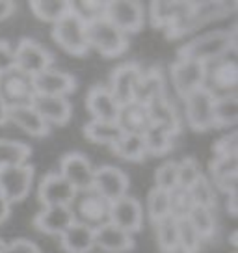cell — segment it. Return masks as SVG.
Listing matches in <instances>:
<instances>
[{
	"mask_svg": "<svg viewBox=\"0 0 238 253\" xmlns=\"http://www.w3.org/2000/svg\"><path fill=\"white\" fill-rule=\"evenodd\" d=\"M15 8H17L15 2H11V0H0V21H4V19L13 15Z\"/></svg>",
	"mask_w": 238,
	"mask_h": 253,
	"instance_id": "cell-48",
	"label": "cell"
},
{
	"mask_svg": "<svg viewBox=\"0 0 238 253\" xmlns=\"http://www.w3.org/2000/svg\"><path fill=\"white\" fill-rule=\"evenodd\" d=\"M194 201V207H205V209H212L216 207V194L212 182L206 179L205 175H201L198 181L188 188Z\"/></svg>",
	"mask_w": 238,
	"mask_h": 253,
	"instance_id": "cell-41",
	"label": "cell"
},
{
	"mask_svg": "<svg viewBox=\"0 0 238 253\" xmlns=\"http://www.w3.org/2000/svg\"><path fill=\"white\" fill-rule=\"evenodd\" d=\"M32 155V147L19 140H2L0 138V169L9 166H23L28 164Z\"/></svg>",
	"mask_w": 238,
	"mask_h": 253,
	"instance_id": "cell-31",
	"label": "cell"
},
{
	"mask_svg": "<svg viewBox=\"0 0 238 253\" xmlns=\"http://www.w3.org/2000/svg\"><path fill=\"white\" fill-rule=\"evenodd\" d=\"M52 38L71 56H86L89 45L86 40V24L73 15L71 11L52 24Z\"/></svg>",
	"mask_w": 238,
	"mask_h": 253,
	"instance_id": "cell-7",
	"label": "cell"
},
{
	"mask_svg": "<svg viewBox=\"0 0 238 253\" xmlns=\"http://www.w3.org/2000/svg\"><path fill=\"white\" fill-rule=\"evenodd\" d=\"M167 97L166 91V77L160 67H151L147 73H142V77L138 80L134 87L132 101L143 106H149L151 103Z\"/></svg>",
	"mask_w": 238,
	"mask_h": 253,
	"instance_id": "cell-21",
	"label": "cell"
},
{
	"mask_svg": "<svg viewBox=\"0 0 238 253\" xmlns=\"http://www.w3.org/2000/svg\"><path fill=\"white\" fill-rule=\"evenodd\" d=\"M32 106L48 125H67L73 116L71 101L67 97H45L36 95Z\"/></svg>",
	"mask_w": 238,
	"mask_h": 253,
	"instance_id": "cell-23",
	"label": "cell"
},
{
	"mask_svg": "<svg viewBox=\"0 0 238 253\" xmlns=\"http://www.w3.org/2000/svg\"><path fill=\"white\" fill-rule=\"evenodd\" d=\"M238 47L237 23L231 30H212L184 43L177 50V60L198 62L201 65L220 60L227 54H235Z\"/></svg>",
	"mask_w": 238,
	"mask_h": 253,
	"instance_id": "cell-1",
	"label": "cell"
},
{
	"mask_svg": "<svg viewBox=\"0 0 238 253\" xmlns=\"http://www.w3.org/2000/svg\"><path fill=\"white\" fill-rule=\"evenodd\" d=\"M93 235H95V248H101L106 253H127L134 250L136 246L132 235L121 231L112 223L99 227L97 231H93Z\"/></svg>",
	"mask_w": 238,
	"mask_h": 253,
	"instance_id": "cell-25",
	"label": "cell"
},
{
	"mask_svg": "<svg viewBox=\"0 0 238 253\" xmlns=\"http://www.w3.org/2000/svg\"><path fill=\"white\" fill-rule=\"evenodd\" d=\"M177 237H179V252L183 253H198L201 248V237L192 227L188 218L177 220Z\"/></svg>",
	"mask_w": 238,
	"mask_h": 253,
	"instance_id": "cell-42",
	"label": "cell"
},
{
	"mask_svg": "<svg viewBox=\"0 0 238 253\" xmlns=\"http://www.w3.org/2000/svg\"><path fill=\"white\" fill-rule=\"evenodd\" d=\"M238 8L237 2H194V9H192V19L196 26H203L208 21H214V19H222L227 17L231 13H235Z\"/></svg>",
	"mask_w": 238,
	"mask_h": 253,
	"instance_id": "cell-29",
	"label": "cell"
},
{
	"mask_svg": "<svg viewBox=\"0 0 238 253\" xmlns=\"http://www.w3.org/2000/svg\"><path fill=\"white\" fill-rule=\"evenodd\" d=\"M169 77L177 95L181 99H186L196 89L203 87L205 65L198 62H188V60H177L169 69Z\"/></svg>",
	"mask_w": 238,
	"mask_h": 253,
	"instance_id": "cell-13",
	"label": "cell"
},
{
	"mask_svg": "<svg viewBox=\"0 0 238 253\" xmlns=\"http://www.w3.org/2000/svg\"><path fill=\"white\" fill-rule=\"evenodd\" d=\"M227 212L235 218L238 214V203H237V190H233L227 194Z\"/></svg>",
	"mask_w": 238,
	"mask_h": 253,
	"instance_id": "cell-49",
	"label": "cell"
},
{
	"mask_svg": "<svg viewBox=\"0 0 238 253\" xmlns=\"http://www.w3.org/2000/svg\"><path fill=\"white\" fill-rule=\"evenodd\" d=\"M36 95L45 97H67L77 89V79L60 69H45L43 73L32 77Z\"/></svg>",
	"mask_w": 238,
	"mask_h": 253,
	"instance_id": "cell-16",
	"label": "cell"
},
{
	"mask_svg": "<svg viewBox=\"0 0 238 253\" xmlns=\"http://www.w3.org/2000/svg\"><path fill=\"white\" fill-rule=\"evenodd\" d=\"M208 181L212 182V186L223 194L238 190V157H214L208 164Z\"/></svg>",
	"mask_w": 238,
	"mask_h": 253,
	"instance_id": "cell-24",
	"label": "cell"
},
{
	"mask_svg": "<svg viewBox=\"0 0 238 253\" xmlns=\"http://www.w3.org/2000/svg\"><path fill=\"white\" fill-rule=\"evenodd\" d=\"M214 128H235L238 123V95L214 99Z\"/></svg>",
	"mask_w": 238,
	"mask_h": 253,
	"instance_id": "cell-32",
	"label": "cell"
},
{
	"mask_svg": "<svg viewBox=\"0 0 238 253\" xmlns=\"http://www.w3.org/2000/svg\"><path fill=\"white\" fill-rule=\"evenodd\" d=\"M214 157H238V134L233 128L222 138H218L212 145Z\"/></svg>",
	"mask_w": 238,
	"mask_h": 253,
	"instance_id": "cell-45",
	"label": "cell"
},
{
	"mask_svg": "<svg viewBox=\"0 0 238 253\" xmlns=\"http://www.w3.org/2000/svg\"><path fill=\"white\" fill-rule=\"evenodd\" d=\"M147 212L153 223L164 220L169 216V196L166 190H160L153 186L147 194Z\"/></svg>",
	"mask_w": 238,
	"mask_h": 253,
	"instance_id": "cell-40",
	"label": "cell"
},
{
	"mask_svg": "<svg viewBox=\"0 0 238 253\" xmlns=\"http://www.w3.org/2000/svg\"><path fill=\"white\" fill-rule=\"evenodd\" d=\"M121 134L123 132L119 130V126L116 123H103V121L91 119L84 126V136L87 140L93 143H101V145H112Z\"/></svg>",
	"mask_w": 238,
	"mask_h": 253,
	"instance_id": "cell-35",
	"label": "cell"
},
{
	"mask_svg": "<svg viewBox=\"0 0 238 253\" xmlns=\"http://www.w3.org/2000/svg\"><path fill=\"white\" fill-rule=\"evenodd\" d=\"M0 253H41L40 246L32 242V240H26V238H17L13 242L2 246Z\"/></svg>",
	"mask_w": 238,
	"mask_h": 253,
	"instance_id": "cell-46",
	"label": "cell"
},
{
	"mask_svg": "<svg viewBox=\"0 0 238 253\" xmlns=\"http://www.w3.org/2000/svg\"><path fill=\"white\" fill-rule=\"evenodd\" d=\"M75 194H77V190L56 171L45 175L38 186V199L43 207L69 205Z\"/></svg>",
	"mask_w": 238,
	"mask_h": 253,
	"instance_id": "cell-17",
	"label": "cell"
},
{
	"mask_svg": "<svg viewBox=\"0 0 238 253\" xmlns=\"http://www.w3.org/2000/svg\"><path fill=\"white\" fill-rule=\"evenodd\" d=\"M13 60H15V69L23 71L24 75L36 77L45 69H50L54 63V56L50 50L40 45L38 41L23 38L17 43L13 50Z\"/></svg>",
	"mask_w": 238,
	"mask_h": 253,
	"instance_id": "cell-8",
	"label": "cell"
},
{
	"mask_svg": "<svg viewBox=\"0 0 238 253\" xmlns=\"http://www.w3.org/2000/svg\"><path fill=\"white\" fill-rule=\"evenodd\" d=\"M110 149L114 151V155H118L123 160H128V162H142L143 158L147 157L143 136L121 134L110 145Z\"/></svg>",
	"mask_w": 238,
	"mask_h": 253,
	"instance_id": "cell-30",
	"label": "cell"
},
{
	"mask_svg": "<svg viewBox=\"0 0 238 253\" xmlns=\"http://www.w3.org/2000/svg\"><path fill=\"white\" fill-rule=\"evenodd\" d=\"M140 77H142V67L134 62H127L114 69V73L110 75V84L106 87L110 89L114 101L119 106L132 103L134 87L138 84Z\"/></svg>",
	"mask_w": 238,
	"mask_h": 253,
	"instance_id": "cell-15",
	"label": "cell"
},
{
	"mask_svg": "<svg viewBox=\"0 0 238 253\" xmlns=\"http://www.w3.org/2000/svg\"><path fill=\"white\" fill-rule=\"evenodd\" d=\"M73 223L75 220L69 211V205L43 207V211L36 214V218H34L36 229H40L45 235H56V237H62Z\"/></svg>",
	"mask_w": 238,
	"mask_h": 253,
	"instance_id": "cell-20",
	"label": "cell"
},
{
	"mask_svg": "<svg viewBox=\"0 0 238 253\" xmlns=\"http://www.w3.org/2000/svg\"><path fill=\"white\" fill-rule=\"evenodd\" d=\"M86 108L95 121L116 123L119 116V104L114 101L110 89L103 84H95L89 87L86 95Z\"/></svg>",
	"mask_w": 238,
	"mask_h": 253,
	"instance_id": "cell-19",
	"label": "cell"
},
{
	"mask_svg": "<svg viewBox=\"0 0 238 253\" xmlns=\"http://www.w3.org/2000/svg\"><path fill=\"white\" fill-rule=\"evenodd\" d=\"M6 123H8V106L0 99V125H6Z\"/></svg>",
	"mask_w": 238,
	"mask_h": 253,
	"instance_id": "cell-51",
	"label": "cell"
},
{
	"mask_svg": "<svg viewBox=\"0 0 238 253\" xmlns=\"http://www.w3.org/2000/svg\"><path fill=\"white\" fill-rule=\"evenodd\" d=\"M155 186L160 190H173L177 186V162L167 160L164 164H160L155 171Z\"/></svg>",
	"mask_w": 238,
	"mask_h": 253,
	"instance_id": "cell-44",
	"label": "cell"
},
{
	"mask_svg": "<svg viewBox=\"0 0 238 253\" xmlns=\"http://www.w3.org/2000/svg\"><path fill=\"white\" fill-rule=\"evenodd\" d=\"M8 121H11L19 128H23L24 132H28L34 138H45L50 134V125L41 118L32 104L8 110Z\"/></svg>",
	"mask_w": 238,
	"mask_h": 253,
	"instance_id": "cell-26",
	"label": "cell"
},
{
	"mask_svg": "<svg viewBox=\"0 0 238 253\" xmlns=\"http://www.w3.org/2000/svg\"><path fill=\"white\" fill-rule=\"evenodd\" d=\"M34 182V166H9L0 169V196L9 205L21 203L28 198Z\"/></svg>",
	"mask_w": 238,
	"mask_h": 253,
	"instance_id": "cell-9",
	"label": "cell"
},
{
	"mask_svg": "<svg viewBox=\"0 0 238 253\" xmlns=\"http://www.w3.org/2000/svg\"><path fill=\"white\" fill-rule=\"evenodd\" d=\"M69 211L75 223H80L91 231H97L99 227L110 223V203L93 188L77 192L69 203Z\"/></svg>",
	"mask_w": 238,
	"mask_h": 253,
	"instance_id": "cell-2",
	"label": "cell"
},
{
	"mask_svg": "<svg viewBox=\"0 0 238 253\" xmlns=\"http://www.w3.org/2000/svg\"><path fill=\"white\" fill-rule=\"evenodd\" d=\"M143 142H145L147 155H155V157H162L173 149V136L159 125L149 126V130L143 134Z\"/></svg>",
	"mask_w": 238,
	"mask_h": 253,
	"instance_id": "cell-34",
	"label": "cell"
},
{
	"mask_svg": "<svg viewBox=\"0 0 238 253\" xmlns=\"http://www.w3.org/2000/svg\"><path fill=\"white\" fill-rule=\"evenodd\" d=\"M157 240H159L160 253H177L179 252V237H177V220L167 216L164 220L155 223Z\"/></svg>",
	"mask_w": 238,
	"mask_h": 253,
	"instance_id": "cell-37",
	"label": "cell"
},
{
	"mask_svg": "<svg viewBox=\"0 0 238 253\" xmlns=\"http://www.w3.org/2000/svg\"><path fill=\"white\" fill-rule=\"evenodd\" d=\"M0 99L11 108H21V106H30L36 99V89H34V80L30 75H24L19 69H9V71L0 75Z\"/></svg>",
	"mask_w": 238,
	"mask_h": 253,
	"instance_id": "cell-5",
	"label": "cell"
},
{
	"mask_svg": "<svg viewBox=\"0 0 238 253\" xmlns=\"http://www.w3.org/2000/svg\"><path fill=\"white\" fill-rule=\"evenodd\" d=\"M6 244V242H4V240H2V238H0V250H2V246Z\"/></svg>",
	"mask_w": 238,
	"mask_h": 253,
	"instance_id": "cell-53",
	"label": "cell"
},
{
	"mask_svg": "<svg viewBox=\"0 0 238 253\" xmlns=\"http://www.w3.org/2000/svg\"><path fill=\"white\" fill-rule=\"evenodd\" d=\"M60 244L65 253H91V250L95 248V235L84 225L73 223L60 237Z\"/></svg>",
	"mask_w": 238,
	"mask_h": 253,
	"instance_id": "cell-28",
	"label": "cell"
},
{
	"mask_svg": "<svg viewBox=\"0 0 238 253\" xmlns=\"http://www.w3.org/2000/svg\"><path fill=\"white\" fill-rule=\"evenodd\" d=\"M104 8H106V2H101V0H75V2H69V11L84 24H89L104 17Z\"/></svg>",
	"mask_w": 238,
	"mask_h": 253,
	"instance_id": "cell-38",
	"label": "cell"
},
{
	"mask_svg": "<svg viewBox=\"0 0 238 253\" xmlns=\"http://www.w3.org/2000/svg\"><path fill=\"white\" fill-rule=\"evenodd\" d=\"M147 110H149L153 125H159V126H162V128H166L173 138L177 134H181V130H183V121H181V116H179V112L175 108V104L171 103L167 97L151 103L147 106Z\"/></svg>",
	"mask_w": 238,
	"mask_h": 253,
	"instance_id": "cell-27",
	"label": "cell"
},
{
	"mask_svg": "<svg viewBox=\"0 0 238 253\" xmlns=\"http://www.w3.org/2000/svg\"><path fill=\"white\" fill-rule=\"evenodd\" d=\"M15 67V60H13V48L8 41H0V75L9 71Z\"/></svg>",
	"mask_w": 238,
	"mask_h": 253,
	"instance_id": "cell-47",
	"label": "cell"
},
{
	"mask_svg": "<svg viewBox=\"0 0 238 253\" xmlns=\"http://www.w3.org/2000/svg\"><path fill=\"white\" fill-rule=\"evenodd\" d=\"M203 89L214 99L238 95V62L235 54H227L205 65Z\"/></svg>",
	"mask_w": 238,
	"mask_h": 253,
	"instance_id": "cell-3",
	"label": "cell"
},
{
	"mask_svg": "<svg viewBox=\"0 0 238 253\" xmlns=\"http://www.w3.org/2000/svg\"><path fill=\"white\" fill-rule=\"evenodd\" d=\"M184 101V116L188 125L198 130L205 132L208 128H214V97L206 89L199 87L194 93H190Z\"/></svg>",
	"mask_w": 238,
	"mask_h": 253,
	"instance_id": "cell-10",
	"label": "cell"
},
{
	"mask_svg": "<svg viewBox=\"0 0 238 253\" xmlns=\"http://www.w3.org/2000/svg\"><path fill=\"white\" fill-rule=\"evenodd\" d=\"M30 9L38 19L54 24L69 13V2L67 0H32Z\"/></svg>",
	"mask_w": 238,
	"mask_h": 253,
	"instance_id": "cell-33",
	"label": "cell"
},
{
	"mask_svg": "<svg viewBox=\"0 0 238 253\" xmlns=\"http://www.w3.org/2000/svg\"><path fill=\"white\" fill-rule=\"evenodd\" d=\"M169 196V216L175 218V220H184L188 218L190 211L194 209V201H192V196L188 188H183V186H175L173 190L167 192Z\"/></svg>",
	"mask_w": 238,
	"mask_h": 253,
	"instance_id": "cell-39",
	"label": "cell"
},
{
	"mask_svg": "<svg viewBox=\"0 0 238 253\" xmlns=\"http://www.w3.org/2000/svg\"><path fill=\"white\" fill-rule=\"evenodd\" d=\"M201 175L203 173H201V168L196 158L186 157L181 162H177V186L190 188Z\"/></svg>",
	"mask_w": 238,
	"mask_h": 253,
	"instance_id": "cell-43",
	"label": "cell"
},
{
	"mask_svg": "<svg viewBox=\"0 0 238 253\" xmlns=\"http://www.w3.org/2000/svg\"><path fill=\"white\" fill-rule=\"evenodd\" d=\"M237 238H238V231H233L231 233V246L233 248H237Z\"/></svg>",
	"mask_w": 238,
	"mask_h": 253,
	"instance_id": "cell-52",
	"label": "cell"
},
{
	"mask_svg": "<svg viewBox=\"0 0 238 253\" xmlns=\"http://www.w3.org/2000/svg\"><path fill=\"white\" fill-rule=\"evenodd\" d=\"M104 19L123 34H136L145 24V9L138 0H106Z\"/></svg>",
	"mask_w": 238,
	"mask_h": 253,
	"instance_id": "cell-6",
	"label": "cell"
},
{
	"mask_svg": "<svg viewBox=\"0 0 238 253\" xmlns=\"http://www.w3.org/2000/svg\"><path fill=\"white\" fill-rule=\"evenodd\" d=\"M9 214H11V205H9L8 201L0 196V225L8 220Z\"/></svg>",
	"mask_w": 238,
	"mask_h": 253,
	"instance_id": "cell-50",
	"label": "cell"
},
{
	"mask_svg": "<svg viewBox=\"0 0 238 253\" xmlns=\"http://www.w3.org/2000/svg\"><path fill=\"white\" fill-rule=\"evenodd\" d=\"M110 223L128 235L140 233L143 229L142 203L132 196H123L121 199L110 203Z\"/></svg>",
	"mask_w": 238,
	"mask_h": 253,
	"instance_id": "cell-12",
	"label": "cell"
},
{
	"mask_svg": "<svg viewBox=\"0 0 238 253\" xmlns=\"http://www.w3.org/2000/svg\"><path fill=\"white\" fill-rule=\"evenodd\" d=\"M192 8L194 2H184V0H153L149 4V23L155 28L166 30L167 26L190 15Z\"/></svg>",
	"mask_w": 238,
	"mask_h": 253,
	"instance_id": "cell-18",
	"label": "cell"
},
{
	"mask_svg": "<svg viewBox=\"0 0 238 253\" xmlns=\"http://www.w3.org/2000/svg\"><path fill=\"white\" fill-rule=\"evenodd\" d=\"M93 171H95V168L91 166L89 158L86 155H82V153H67L60 160V175L77 192L91 188V184H93Z\"/></svg>",
	"mask_w": 238,
	"mask_h": 253,
	"instance_id": "cell-14",
	"label": "cell"
},
{
	"mask_svg": "<svg viewBox=\"0 0 238 253\" xmlns=\"http://www.w3.org/2000/svg\"><path fill=\"white\" fill-rule=\"evenodd\" d=\"M86 40L89 48H95L104 58L121 56L128 48V36L116 28L104 17L86 24Z\"/></svg>",
	"mask_w": 238,
	"mask_h": 253,
	"instance_id": "cell-4",
	"label": "cell"
},
{
	"mask_svg": "<svg viewBox=\"0 0 238 253\" xmlns=\"http://www.w3.org/2000/svg\"><path fill=\"white\" fill-rule=\"evenodd\" d=\"M128 184L130 181H128L127 173L116 166H101L93 171L91 188L95 190L99 196H103L108 203H114L123 196H127Z\"/></svg>",
	"mask_w": 238,
	"mask_h": 253,
	"instance_id": "cell-11",
	"label": "cell"
},
{
	"mask_svg": "<svg viewBox=\"0 0 238 253\" xmlns=\"http://www.w3.org/2000/svg\"><path fill=\"white\" fill-rule=\"evenodd\" d=\"M116 125L119 126V130L123 134H134V136H143L149 126L153 125L151 116L147 106L138 103H127L123 106H119V116Z\"/></svg>",
	"mask_w": 238,
	"mask_h": 253,
	"instance_id": "cell-22",
	"label": "cell"
},
{
	"mask_svg": "<svg viewBox=\"0 0 238 253\" xmlns=\"http://www.w3.org/2000/svg\"><path fill=\"white\" fill-rule=\"evenodd\" d=\"M188 221L201 237V240H210L216 235V216L212 209L194 207L188 214Z\"/></svg>",
	"mask_w": 238,
	"mask_h": 253,
	"instance_id": "cell-36",
	"label": "cell"
}]
</instances>
